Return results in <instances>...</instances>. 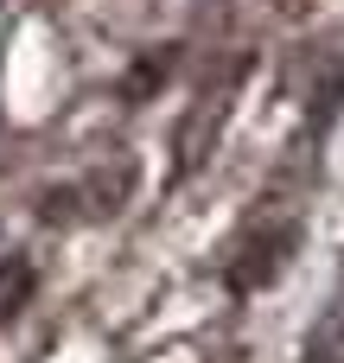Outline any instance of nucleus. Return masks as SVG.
I'll list each match as a JSON object with an SVG mask.
<instances>
[{
  "mask_svg": "<svg viewBox=\"0 0 344 363\" xmlns=\"http://www.w3.org/2000/svg\"><path fill=\"white\" fill-rule=\"evenodd\" d=\"M338 325H344V319H338Z\"/></svg>",
  "mask_w": 344,
  "mask_h": 363,
  "instance_id": "3",
  "label": "nucleus"
},
{
  "mask_svg": "<svg viewBox=\"0 0 344 363\" xmlns=\"http://www.w3.org/2000/svg\"><path fill=\"white\" fill-rule=\"evenodd\" d=\"M128 191H134L128 160H109V166H96V172L77 185V211H83L89 223H102V217H115V211L128 204Z\"/></svg>",
  "mask_w": 344,
  "mask_h": 363,
  "instance_id": "2",
  "label": "nucleus"
},
{
  "mask_svg": "<svg viewBox=\"0 0 344 363\" xmlns=\"http://www.w3.org/2000/svg\"><path fill=\"white\" fill-rule=\"evenodd\" d=\"M294 249H300V217L262 204V211L249 217L236 255H230V287H236V294H262V287H274Z\"/></svg>",
  "mask_w": 344,
  "mask_h": 363,
  "instance_id": "1",
  "label": "nucleus"
}]
</instances>
